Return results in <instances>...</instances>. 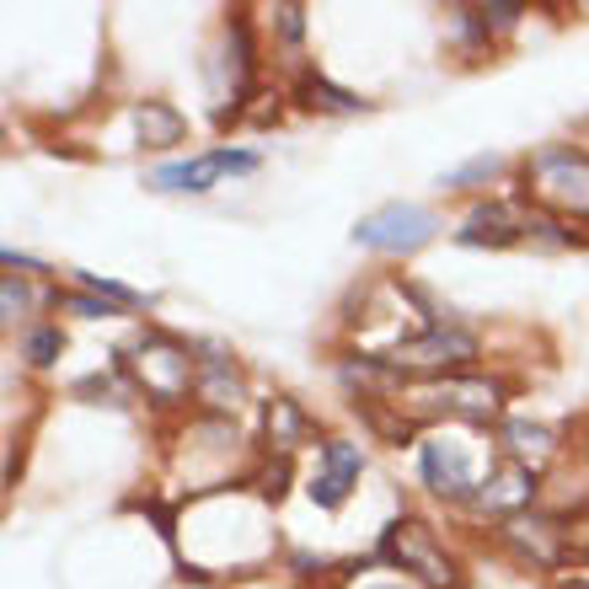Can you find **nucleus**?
<instances>
[{
	"instance_id": "obj_1",
	"label": "nucleus",
	"mask_w": 589,
	"mask_h": 589,
	"mask_svg": "<svg viewBox=\"0 0 589 589\" xmlns=\"http://www.w3.org/2000/svg\"><path fill=\"white\" fill-rule=\"evenodd\" d=\"M510 381L504 376H434V381H402L392 396V407L418 424V429H440V424H466V429H499L504 424V402H510Z\"/></svg>"
},
{
	"instance_id": "obj_2",
	"label": "nucleus",
	"mask_w": 589,
	"mask_h": 589,
	"mask_svg": "<svg viewBox=\"0 0 589 589\" xmlns=\"http://www.w3.org/2000/svg\"><path fill=\"white\" fill-rule=\"evenodd\" d=\"M119 370L134 392H145L150 407L172 413V407H188V396L198 386V354L194 343L172 338L167 328H139L130 338V348L119 354Z\"/></svg>"
},
{
	"instance_id": "obj_3",
	"label": "nucleus",
	"mask_w": 589,
	"mask_h": 589,
	"mask_svg": "<svg viewBox=\"0 0 589 589\" xmlns=\"http://www.w3.org/2000/svg\"><path fill=\"white\" fill-rule=\"evenodd\" d=\"M515 194L541 209L547 220H579L589 225V150L585 145H536L520 161Z\"/></svg>"
},
{
	"instance_id": "obj_4",
	"label": "nucleus",
	"mask_w": 589,
	"mask_h": 589,
	"mask_svg": "<svg viewBox=\"0 0 589 589\" xmlns=\"http://www.w3.org/2000/svg\"><path fill=\"white\" fill-rule=\"evenodd\" d=\"M376 563H392L402 579H413L418 589H466V574H461L456 552H445L440 530L413 515H402L381 530L376 541Z\"/></svg>"
},
{
	"instance_id": "obj_5",
	"label": "nucleus",
	"mask_w": 589,
	"mask_h": 589,
	"mask_svg": "<svg viewBox=\"0 0 589 589\" xmlns=\"http://www.w3.org/2000/svg\"><path fill=\"white\" fill-rule=\"evenodd\" d=\"M477 354H482L477 332L456 328V322H440V328L396 343L392 354H376V359H386L402 381H434V376H461V370H471Z\"/></svg>"
},
{
	"instance_id": "obj_6",
	"label": "nucleus",
	"mask_w": 589,
	"mask_h": 589,
	"mask_svg": "<svg viewBox=\"0 0 589 589\" xmlns=\"http://www.w3.org/2000/svg\"><path fill=\"white\" fill-rule=\"evenodd\" d=\"M413 451H418V477H424V488L434 499H445V504H471L477 499L488 471H477V456H471V445L456 429H424Z\"/></svg>"
},
{
	"instance_id": "obj_7",
	"label": "nucleus",
	"mask_w": 589,
	"mask_h": 589,
	"mask_svg": "<svg viewBox=\"0 0 589 589\" xmlns=\"http://www.w3.org/2000/svg\"><path fill=\"white\" fill-rule=\"evenodd\" d=\"M434 236H440V214L429 204H407V198H392V204L359 214V225H354V242L381 258H413Z\"/></svg>"
},
{
	"instance_id": "obj_8",
	"label": "nucleus",
	"mask_w": 589,
	"mask_h": 589,
	"mask_svg": "<svg viewBox=\"0 0 589 589\" xmlns=\"http://www.w3.org/2000/svg\"><path fill=\"white\" fill-rule=\"evenodd\" d=\"M493 541L530 574H557L568 563V520L547 510H525L515 520L493 525Z\"/></svg>"
},
{
	"instance_id": "obj_9",
	"label": "nucleus",
	"mask_w": 589,
	"mask_h": 589,
	"mask_svg": "<svg viewBox=\"0 0 589 589\" xmlns=\"http://www.w3.org/2000/svg\"><path fill=\"white\" fill-rule=\"evenodd\" d=\"M262 167L258 150H236V145H214L204 156H188V161H167V167H150L145 188L156 194H209L220 177H253Z\"/></svg>"
},
{
	"instance_id": "obj_10",
	"label": "nucleus",
	"mask_w": 589,
	"mask_h": 589,
	"mask_svg": "<svg viewBox=\"0 0 589 589\" xmlns=\"http://www.w3.org/2000/svg\"><path fill=\"white\" fill-rule=\"evenodd\" d=\"M530 225H536V209L520 194H504L477 198L451 236L461 247H520V242H530Z\"/></svg>"
},
{
	"instance_id": "obj_11",
	"label": "nucleus",
	"mask_w": 589,
	"mask_h": 589,
	"mask_svg": "<svg viewBox=\"0 0 589 589\" xmlns=\"http://www.w3.org/2000/svg\"><path fill=\"white\" fill-rule=\"evenodd\" d=\"M194 354H198L194 402L209 418H236V413L247 407V376H242L236 354L220 348V343H194Z\"/></svg>"
},
{
	"instance_id": "obj_12",
	"label": "nucleus",
	"mask_w": 589,
	"mask_h": 589,
	"mask_svg": "<svg viewBox=\"0 0 589 589\" xmlns=\"http://www.w3.org/2000/svg\"><path fill=\"white\" fill-rule=\"evenodd\" d=\"M359 471H365V451L354 440H322L317 445V466L306 477V499L317 510H343L359 488Z\"/></svg>"
},
{
	"instance_id": "obj_13",
	"label": "nucleus",
	"mask_w": 589,
	"mask_h": 589,
	"mask_svg": "<svg viewBox=\"0 0 589 589\" xmlns=\"http://www.w3.org/2000/svg\"><path fill=\"white\" fill-rule=\"evenodd\" d=\"M536 493H541V471L515 466V461H493L477 499H471V510L488 515V520H515L525 510H536Z\"/></svg>"
},
{
	"instance_id": "obj_14",
	"label": "nucleus",
	"mask_w": 589,
	"mask_h": 589,
	"mask_svg": "<svg viewBox=\"0 0 589 589\" xmlns=\"http://www.w3.org/2000/svg\"><path fill=\"white\" fill-rule=\"evenodd\" d=\"M262 440H268V456L295 461V451L317 445V418L295 396H268L262 402Z\"/></svg>"
},
{
	"instance_id": "obj_15",
	"label": "nucleus",
	"mask_w": 589,
	"mask_h": 589,
	"mask_svg": "<svg viewBox=\"0 0 589 589\" xmlns=\"http://www.w3.org/2000/svg\"><path fill=\"white\" fill-rule=\"evenodd\" d=\"M557 456H563V434H557V429L530 424V418H504V424H499V461L547 471Z\"/></svg>"
},
{
	"instance_id": "obj_16",
	"label": "nucleus",
	"mask_w": 589,
	"mask_h": 589,
	"mask_svg": "<svg viewBox=\"0 0 589 589\" xmlns=\"http://www.w3.org/2000/svg\"><path fill=\"white\" fill-rule=\"evenodd\" d=\"M130 124H134V145H145V150H172V145L188 139V119H183L172 102H161V97L134 102Z\"/></svg>"
},
{
	"instance_id": "obj_17",
	"label": "nucleus",
	"mask_w": 589,
	"mask_h": 589,
	"mask_svg": "<svg viewBox=\"0 0 589 589\" xmlns=\"http://www.w3.org/2000/svg\"><path fill=\"white\" fill-rule=\"evenodd\" d=\"M295 102L311 108V113H370V102H365L359 91L332 86L328 75L311 70V65H300V75H295Z\"/></svg>"
},
{
	"instance_id": "obj_18",
	"label": "nucleus",
	"mask_w": 589,
	"mask_h": 589,
	"mask_svg": "<svg viewBox=\"0 0 589 589\" xmlns=\"http://www.w3.org/2000/svg\"><path fill=\"white\" fill-rule=\"evenodd\" d=\"M451 49H456L466 65L488 60V49H493V27H488L482 5H456V11H451Z\"/></svg>"
},
{
	"instance_id": "obj_19",
	"label": "nucleus",
	"mask_w": 589,
	"mask_h": 589,
	"mask_svg": "<svg viewBox=\"0 0 589 589\" xmlns=\"http://www.w3.org/2000/svg\"><path fill=\"white\" fill-rule=\"evenodd\" d=\"M60 354H65V332H60V322H33V328L22 332V359H27L33 370H54Z\"/></svg>"
},
{
	"instance_id": "obj_20",
	"label": "nucleus",
	"mask_w": 589,
	"mask_h": 589,
	"mask_svg": "<svg viewBox=\"0 0 589 589\" xmlns=\"http://www.w3.org/2000/svg\"><path fill=\"white\" fill-rule=\"evenodd\" d=\"M75 290H86V295H97V300H108V306H119V311H150V295H139V290L119 284V279L86 273V268H75Z\"/></svg>"
},
{
	"instance_id": "obj_21",
	"label": "nucleus",
	"mask_w": 589,
	"mask_h": 589,
	"mask_svg": "<svg viewBox=\"0 0 589 589\" xmlns=\"http://www.w3.org/2000/svg\"><path fill=\"white\" fill-rule=\"evenodd\" d=\"M510 172V161L499 156V150H482V156H471L466 167L456 172H445L440 177V188H456V194H471V188H482V183H493V177H504Z\"/></svg>"
},
{
	"instance_id": "obj_22",
	"label": "nucleus",
	"mask_w": 589,
	"mask_h": 589,
	"mask_svg": "<svg viewBox=\"0 0 589 589\" xmlns=\"http://www.w3.org/2000/svg\"><path fill=\"white\" fill-rule=\"evenodd\" d=\"M27 311H33L27 279H22V273H5V279H0V322L16 328V322H27Z\"/></svg>"
},
{
	"instance_id": "obj_23",
	"label": "nucleus",
	"mask_w": 589,
	"mask_h": 589,
	"mask_svg": "<svg viewBox=\"0 0 589 589\" xmlns=\"http://www.w3.org/2000/svg\"><path fill=\"white\" fill-rule=\"evenodd\" d=\"M54 306L70 311V317H81V322H108V317H119V306H108V300H97V295H86V290H75V295H54Z\"/></svg>"
},
{
	"instance_id": "obj_24",
	"label": "nucleus",
	"mask_w": 589,
	"mask_h": 589,
	"mask_svg": "<svg viewBox=\"0 0 589 589\" xmlns=\"http://www.w3.org/2000/svg\"><path fill=\"white\" fill-rule=\"evenodd\" d=\"M273 27H279V38L290 49H300V38H306V5H273Z\"/></svg>"
},
{
	"instance_id": "obj_25",
	"label": "nucleus",
	"mask_w": 589,
	"mask_h": 589,
	"mask_svg": "<svg viewBox=\"0 0 589 589\" xmlns=\"http://www.w3.org/2000/svg\"><path fill=\"white\" fill-rule=\"evenodd\" d=\"M568 563H579V568H589V510H585V515H574V520H568Z\"/></svg>"
},
{
	"instance_id": "obj_26",
	"label": "nucleus",
	"mask_w": 589,
	"mask_h": 589,
	"mask_svg": "<svg viewBox=\"0 0 589 589\" xmlns=\"http://www.w3.org/2000/svg\"><path fill=\"white\" fill-rule=\"evenodd\" d=\"M482 16H488L493 33H510V27L525 16V5H510V0H482Z\"/></svg>"
},
{
	"instance_id": "obj_27",
	"label": "nucleus",
	"mask_w": 589,
	"mask_h": 589,
	"mask_svg": "<svg viewBox=\"0 0 589 589\" xmlns=\"http://www.w3.org/2000/svg\"><path fill=\"white\" fill-rule=\"evenodd\" d=\"M290 568H295V579H322L332 563H328V557H311V552H295V557H290Z\"/></svg>"
},
{
	"instance_id": "obj_28",
	"label": "nucleus",
	"mask_w": 589,
	"mask_h": 589,
	"mask_svg": "<svg viewBox=\"0 0 589 589\" xmlns=\"http://www.w3.org/2000/svg\"><path fill=\"white\" fill-rule=\"evenodd\" d=\"M5 273H22V279H33V273H49V268H44V262L38 258H22V253H5Z\"/></svg>"
},
{
	"instance_id": "obj_29",
	"label": "nucleus",
	"mask_w": 589,
	"mask_h": 589,
	"mask_svg": "<svg viewBox=\"0 0 589 589\" xmlns=\"http://www.w3.org/2000/svg\"><path fill=\"white\" fill-rule=\"evenodd\" d=\"M359 589H418L413 579H386V585H359Z\"/></svg>"
}]
</instances>
